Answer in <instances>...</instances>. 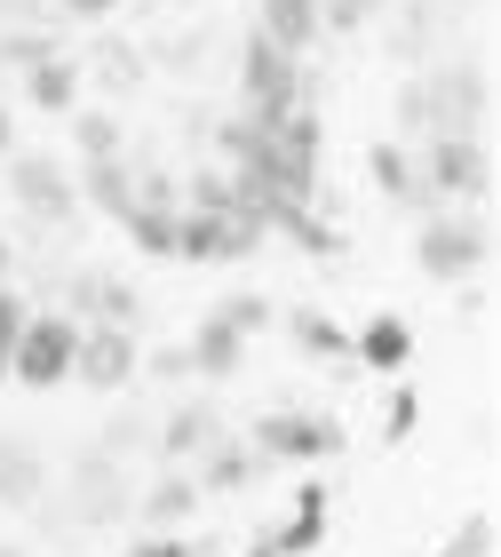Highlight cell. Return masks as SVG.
<instances>
[{
    "label": "cell",
    "mask_w": 501,
    "mask_h": 557,
    "mask_svg": "<svg viewBox=\"0 0 501 557\" xmlns=\"http://www.w3.org/2000/svg\"><path fill=\"white\" fill-rule=\"evenodd\" d=\"M493 112V72L486 64H438L430 81L398 88V128H430V136H486Z\"/></svg>",
    "instance_id": "cell-1"
},
{
    "label": "cell",
    "mask_w": 501,
    "mask_h": 557,
    "mask_svg": "<svg viewBox=\"0 0 501 557\" xmlns=\"http://www.w3.org/2000/svg\"><path fill=\"white\" fill-rule=\"evenodd\" d=\"M414 263L438 278V287H469V278H478L486 263H493V223L478 215V208H446V215H430L414 232Z\"/></svg>",
    "instance_id": "cell-2"
},
{
    "label": "cell",
    "mask_w": 501,
    "mask_h": 557,
    "mask_svg": "<svg viewBox=\"0 0 501 557\" xmlns=\"http://www.w3.org/2000/svg\"><path fill=\"white\" fill-rule=\"evenodd\" d=\"M263 247V215L239 199L231 184V208H175V256L184 263H239Z\"/></svg>",
    "instance_id": "cell-3"
},
{
    "label": "cell",
    "mask_w": 501,
    "mask_h": 557,
    "mask_svg": "<svg viewBox=\"0 0 501 557\" xmlns=\"http://www.w3.org/2000/svg\"><path fill=\"white\" fill-rule=\"evenodd\" d=\"M422 191L446 199V208H486L493 191V151L486 136H430V151H422Z\"/></svg>",
    "instance_id": "cell-4"
},
{
    "label": "cell",
    "mask_w": 501,
    "mask_h": 557,
    "mask_svg": "<svg viewBox=\"0 0 501 557\" xmlns=\"http://www.w3.org/2000/svg\"><path fill=\"white\" fill-rule=\"evenodd\" d=\"M72 350H80V326H72L64 311H33L16 335V359H9V383L24 391H57L72 383Z\"/></svg>",
    "instance_id": "cell-5"
},
{
    "label": "cell",
    "mask_w": 501,
    "mask_h": 557,
    "mask_svg": "<svg viewBox=\"0 0 501 557\" xmlns=\"http://www.w3.org/2000/svg\"><path fill=\"white\" fill-rule=\"evenodd\" d=\"M239 88H247V120H287L303 104V72H295V57L271 48L263 33L239 48Z\"/></svg>",
    "instance_id": "cell-6"
},
{
    "label": "cell",
    "mask_w": 501,
    "mask_h": 557,
    "mask_svg": "<svg viewBox=\"0 0 501 557\" xmlns=\"http://www.w3.org/2000/svg\"><path fill=\"white\" fill-rule=\"evenodd\" d=\"M247 454H255V462H327V454H342V422H327V414H263L247 430Z\"/></svg>",
    "instance_id": "cell-7"
},
{
    "label": "cell",
    "mask_w": 501,
    "mask_h": 557,
    "mask_svg": "<svg viewBox=\"0 0 501 557\" xmlns=\"http://www.w3.org/2000/svg\"><path fill=\"white\" fill-rule=\"evenodd\" d=\"M9 191L33 223H72L80 215V184H72L48 151H9Z\"/></svg>",
    "instance_id": "cell-8"
},
{
    "label": "cell",
    "mask_w": 501,
    "mask_h": 557,
    "mask_svg": "<svg viewBox=\"0 0 501 557\" xmlns=\"http://www.w3.org/2000/svg\"><path fill=\"white\" fill-rule=\"evenodd\" d=\"M136 510V486H128V462H112V454H80L72 462V518L80 525H120Z\"/></svg>",
    "instance_id": "cell-9"
},
{
    "label": "cell",
    "mask_w": 501,
    "mask_h": 557,
    "mask_svg": "<svg viewBox=\"0 0 501 557\" xmlns=\"http://www.w3.org/2000/svg\"><path fill=\"white\" fill-rule=\"evenodd\" d=\"M143 374V350L128 326H80V350H72V383L88 391H128Z\"/></svg>",
    "instance_id": "cell-10"
},
{
    "label": "cell",
    "mask_w": 501,
    "mask_h": 557,
    "mask_svg": "<svg viewBox=\"0 0 501 557\" xmlns=\"http://www.w3.org/2000/svg\"><path fill=\"white\" fill-rule=\"evenodd\" d=\"M72 326H128L136 335V319H143V295L128 287V278H112V271H80L72 278Z\"/></svg>",
    "instance_id": "cell-11"
},
{
    "label": "cell",
    "mask_w": 501,
    "mask_h": 557,
    "mask_svg": "<svg viewBox=\"0 0 501 557\" xmlns=\"http://www.w3.org/2000/svg\"><path fill=\"white\" fill-rule=\"evenodd\" d=\"M215 438H223V422H215L208 398H175V407L160 414V430H152V446L167 454V462H199Z\"/></svg>",
    "instance_id": "cell-12"
},
{
    "label": "cell",
    "mask_w": 501,
    "mask_h": 557,
    "mask_svg": "<svg viewBox=\"0 0 501 557\" xmlns=\"http://www.w3.org/2000/svg\"><path fill=\"white\" fill-rule=\"evenodd\" d=\"M318 534H327V486H303V494H295V510L279 525H263L247 557H303Z\"/></svg>",
    "instance_id": "cell-13"
},
{
    "label": "cell",
    "mask_w": 501,
    "mask_h": 557,
    "mask_svg": "<svg viewBox=\"0 0 501 557\" xmlns=\"http://www.w3.org/2000/svg\"><path fill=\"white\" fill-rule=\"evenodd\" d=\"M199 510V486H191V470H160L152 486H136V510L128 518H143V534H175Z\"/></svg>",
    "instance_id": "cell-14"
},
{
    "label": "cell",
    "mask_w": 501,
    "mask_h": 557,
    "mask_svg": "<svg viewBox=\"0 0 501 557\" xmlns=\"http://www.w3.org/2000/svg\"><path fill=\"white\" fill-rule=\"evenodd\" d=\"M350 359L374 367V374H406V359H414V326L398 319V311H374L359 335H350Z\"/></svg>",
    "instance_id": "cell-15"
},
{
    "label": "cell",
    "mask_w": 501,
    "mask_h": 557,
    "mask_svg": "<svg viewBox=\"0 0 501 557\" xmlns=\"http://www.w3.org/2000/svg\"><path fill=\"white\" fill-rule=\"evenodd\" d=\"M366 168H374V191L398 199V208H438V199L422 191V168H414V151H406V144H374V151H366Z\"/></svg>",
    "instance_id": "cell-16"
},
{
    "label": "cell",
    "mask_w": 501,
    "mask_h": 557,
    "mask_svg": "<svg viewBox=\"0 0 501 557\" xmlns=\"http://www.w3.org/2000/svg\"><path fill=\"white\" fill-rule=\"evenodd\" d=\"M255 454H247V446H231V438H215L208 454H199V470H191V486H199V502H208V494H239V486H255Z\"/></svg>",
    "instance_id": "cell-17"
},
{
    "label": "cell",
    "mask_w": 501,
    "mask_h": 557,
    "mask_svg": "<svg viewBox=\"0 0 501 557\" xmlns=\"http://www.w3.org/2000/svg\"><path fill=\"white\" fill-rule=\"evenodd\" d=\"M239 350H247V335H231L215 311L191 326V343H184V359H191V374H208V383H223V374L239 367Z\"/></svg>",
    "instance_id": "cell-18"
},
{
    "label": "cell",
    "mask_w": 501,
    "mask_h": 557,
    "mask_svg": "<svg viewBox=\"0 0 501 557\" xmlns=\"http://www.w3.org/2000/svg\"><path fill=\"white\" fill-rule=\"evenodd\" d=\"M263 40L287 48V57H303L318 40V0H263Z\"/></svg>",
    "instance_id": "cell-19"
},
{
    "label": "cell",
    "mask_w": 501,
    "mask_h": 557,
    "mask_svg": "<svg viewBox=\"0 0 501 557\" xmlns=\"http://www.w3.org/2000/svg\"><path fill=\"white\" fill-rule=\"evenodd\" d=\"M24 104H40V112H72V104H80V64H72V57L33 64V72H24Z\"/></svg>",
    "instance_id": "cell-20"
},
{
    "label": "cell",
    "mask_w": 501,
    "mask_h": 557,
    "mask_svg": "<svg viewBox=\"0 0 501 557\" xmlns=\"http://www.w3.org/2000/svg\"><path fill=\"white\" fill-rule=\"evenodd\" d=\"M40 486H48L40 454H33V446H16V438H0V502H9V510H33Z\"/></svg>",
    "instance_id": "cell-21"
},
{
    "label": "cell",
    "mask_w": 501,
    "mask_h": 557,
    "mask_svg": "<svg viewBox=\"0 0 501 557\" xmlns=\"http://www.w3.org/2000/svg\"><path fill=\"white\" fill-rule=\"evenodd\" d=\"M88 199L104 215H128L136 208V168L128 160H88Z\"/></svg>",
    "instance_id": "cell-22"
},
{
    "label": "cell",
    "mask_w": 501,
    "mask_h": 557,
    "mask_svg": "<svg viewBox=\"0 0 501 557\" xmlns=\"http://www.w3.org/2000/svg\"><path fill=\"white\" fill-rule=\"evenodd\" d=\"M295 343H303L318 367H350V335H342L327 311H295Z\"/></svg>",
    "instance_id": "cell-23"
},
{
    "label": "cell",
    "mask_w": 501,
    "mask_h": 557,
    "mask_svg": "<svg viewBox=\"0 0 501 557\" xmlns=\"http://www.w3.org/2000/svg\"><path fill=\"white\" fill-rule=\"evenodd\" d=\"M48 57H64V48H57V33H40V24H9V33H0V64L9 72H33Z\"/></svg>",
    "instance_id": "cell-24"
},
{
    "label": "cell",
    "mask_w": 501,
    "mask_h": 557,
    "mask_svg": "<svg viewBox=\"0 0 501 557\" xmlns=\"http://www.w3.org/2000/svg\"><path fill=\"white\" fill-rule=\"evenodd\" d=\"M120 223H128V239L143 256H175V208H128Z\"/></svg>",
    "instance_id": "cell-25"
},
{
    "label": "cell",
    "mask_w": 501,
    "mask_h": 557,
    "mask_svg": "<svg viewBox=\"0 0 501 557\" xmlns=\"http://www.w3.org/2000/svg\"><path fill=\"white\" fill-rule=\"evenodd\" d=\"M390 0H318V33H366Z\"/></svg>",
    "instance_id": "cell-26"
},
{
    "label": "cell",
    "mask_w": 501,
    "mask_h": 557,
    "mask_svg": "<svg viewBox=\"0 0 501 557\" xmlns=\"http://www.w3.org/2000/svg\"><path fill=\"white\" fill-rule=\"evenodd\" d=\"M215 319L231 326V335H263V326H271V302H263V295H223Z\"/></svg>",
    "instance_id": "cell-27"
},
{
    "label": "cell",
    "mask_w": 501,
    "mask_h": 557,
    "mask_svg": "<svg viewBox=\"0 0 501 557\" xmlns=\"http://www.w3.org/2000/svg\"><path fill=\"white\" fill-rule=\"evenodd\" d=\"M72 128H80V151H88V160H120V120H112V112H80Z\"/></svg>",
    "instance_id": "cell-28"
},
{
    "label": "cell",
    "mask_w": 501,
    "mask_h": 557,
    "mask_svg": "<svg viewBox=\"0 0 501 557\" xmlns=\"http://www.w3.org/2000/svg\"><path fill=\"white\" fill-rule=\"evenodd\" d=\"M438 557H493V510H478L469 525H454V542H446Z\"/></svg>",
    "instance_id": "cell-29"
},
{
    "label": "cell",
    "mask_w": 501,
    "mask_h": 557,
    "mask_svg": "<svg viewBox=\"0 0 501 557\" xmlns=\"http://www.w3.org/2000/svg\"><path fill=\"white\" fill-rule=\"evenodd\" d=\"M143 438H152V430H143V414H120V422L104 430V438H96V454H112V462H128V454H136Z\"/></svg>",
    "instance_id": "cell-30"
},
{
    "label": "cell",
    "mask_w": 501,
    "mask_h": 557,
    "mask_svg": "<svg viewBox=\"0 0 501 557\" xmlns=\"http://www.w3.org/2000/svg\"><path fill=\"white\" fill-rule=\"evenodd\" d=\"M120 557H208V542H184V534H136Z\"/></svg>",
    "instance_id": "cell-31"
},
{
    "label": "cell",
    "mask_w": 501,
    "mask_h": 557,
    "mask_svg": "<svg viewBox=\"0 0 501 557\" xmlns=\"http://www.w3.org/2000/svg\"><path fill=\"white\" fill-rule=\"evenodd\" d=\"M24 319H33V311H24V302H16L9 287H0V383H9V359H16V335H24Z\"/></svg>",
    "instance_id": "cell-32"
},
{
    "label": "cell",
    "mask_w": 501,
    "mask_h": 557,
    "mask_svg": "<svg viewBox=\"0 0 501 557\" xmlns=\"http://www.w3.org/2000/svg\"><path fill=\"white\" fill-rule=\"evenodd\" d=\"M406 430H414V391H390V407H383V438L398 446Z\"/></svg>",
    "instance_id": "cell-33"
},
{
    "label": "cell",
    "mask_w": 501,
    "mask_h": 557,
    "mask_svg": "<svg viewBox=\"0 0 501 557\" xmlns=\"http://www.w3.org/2000/svg\"><path fill=\"white\" fill-rule=\"evenodd\" d=\"M57 9H64V16H80V24H104L120 0H57Z\"/></svg>",
    "instance_id": "cell-34"
},
{
    "label": "cell",
    "mask_w": 501,
    "mask_h": 557,
    "mask_svg": "<svg viewBox=\"0 0 501 557\" xmlns=\"http://www.w3.org/2000/svg\"><path fill=\"white\" fill-rule=\"evenodd\" d=\"M152 374H167V383H175V374H191V359H184V350H152Z\"/></svg>",
    "instance_id": "cell-35"
},
{
    "label": "cell",
    "mask_w": 501,
    "mask_h": 557,
    "mask_svg": "<svg viewBox=\"0 0 501 557\" xmlns=\"http://www.w3.org/2000/svg\"><path fill=\"white\" fill-rule=\"evenodd\" d=\"M16 16H40V0H0V33H9Z\"/></svg>",
    "instance_id": "cell-36"
},
{
    "label": "cell",
    "mask_w": 501,
    "mask_h": 557,
    "mask_svg": "<svg viewBox=\"0 0 501 557\" xmlns=\"http://www.w3.org/2000/svg\"><path fill=\"white\" fill-rule=\"evenodd\" d=\"M0 278H9V239H0Z\"/></svg>",
    "instance_id": "cell-37"
},
{
    "label": "cell",
    "mask_w": 501,
    "mask_h": 557,
    "mask_svg": "<svg viewBox=\"0 0 501 557\" xmlns=\"http://www.w3.org/2000/svg\"><path fill=\"white\" fill-rule=\"evenodd\" d=\"M0 151H9V112H0Z\"/></svg>",
    "instance_id": "cell-38"
},
{
    "label": "cell",
    "mask_w": 501,
    "mask_h": 557,
    "mask_svg": "<svg viewBox=\"0 0 501 557\" xmlns=\"http://www.w3.org/2000/svg\"><path fill=\"white\" fill-rule=\"evenodd\" d=\"M0 557H24V549H0Z\"/></svg>",
    "instance_id": "cell-39"
}]
</instances>
